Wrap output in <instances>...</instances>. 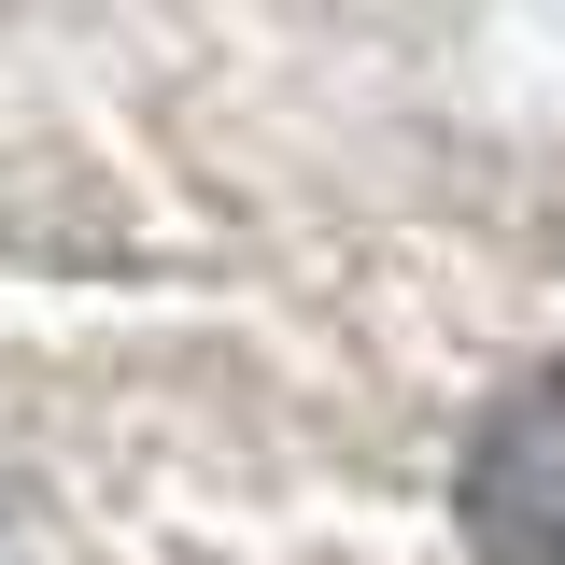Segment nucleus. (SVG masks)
Returning a JSON list of instances; mask_svg holds the SVG:
<instances>
[{
  "instance_id": "nucleus-1",
  "label": "nucleus",
  "mask_w": 565,
  "mask_h": 565,
  "mask_svg": "<svg viewBox=\"0 0 565 565\" xmlns=\"http://www.w3.org/2000/svg\"><path fill=\"white\" fill-rule=\"evenodd\" d=\"M452 509H467V552L481 565H565V353L523 367L481 411Z\"/></svg>"
}]
</instances>
